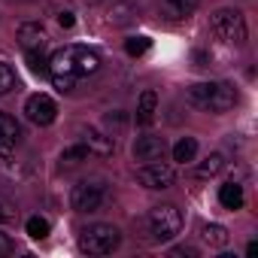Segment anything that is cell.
Here are the masks:
<instances>
[{"instance_id":"cell-4","label":"cell","mask_w":258,"mask_h":258,"mask_svg":"<svg viewBox=\"0 0 258 258\" xmlns=\"http://www.w3.org/2000/svg\"><path fill=\"white\" fill-rule=\"evenodd\" d=\"M210 28L216 34V40H222L225 46H243L246 43V22L237 10H216L210 19Z\"/></svg>"},{"instance_id":"cell-14","label":"cell","mask_w":258,"mask_h":258,"mask_svg":"<svg viewBox=\"0 0 258 258\" xmlns=\"http://www.w3.org/2000/svg\"><path fill=\"white\" fill-rule=\"evenodd\" d=\"M219 204H222L225 210H240V207H243V188H240L237 182H225V185L219 188Z\"/></svg>"},{"instance_id":"cell-17","label":"cell","mask_w":258,"mask_h":258,"mask_svg":"<svg viewBox=\"0 0 258 258\" xmlns=\"http://www.w3.org/2000/svg\"><path fill=\"white\" fill-rule=\"evenodd\" d=\"M201 237L210 246H228V228L225 225H204L201 228Z\"/></svg>"},{"instance_id":"cell-11","label":"cell","mask_w":258,"mask_h":258,"mask_svg":"<svg viewBox=\"0 0 258 258\" xmlns=\"http://www.w3.org/2000/svg\"><path fill=\"white\" fill-rule=\"evenodd\" d=\"M155 112H158V94H155L152 88H146V91L140 94V103H137V124L149 127V124L155 121Z\"/></svg>"},{"instance_id":"cell-9","label":"cell","mask_w":258,"mask_h":258,"mask_svg":"<svg viewBox=\"0 0 258 258\" xmlns=\"http://www.w3.org/2000/svg\"><path fill=\"white\" fill-rule=\"evenodd\" d=\"M164 152H167V140L155 137V134H146L134 143V158L137 161H161Z\"/></svg>"},{"instance_id":"cell-2","label":"cell","mask_w":258,"mask_h":258,"mask_svg":"<svg viewBox=\"0 0 258 258\" xmlns=\"http://www.w3.org/2000/svg\"><path fill=\"white\" fill-rule=\"evenodd\" d=\"M188 103L204 112H228L237 103V88L231 82H198L188 88Z\"/></svg>"},{"instance_id":"cell-5","label":"cell","mask_w":258,"mask_h":258,"mask_svg":"<svg viewBox=\"0 0 258 258\" xmlns=\"http://www.w3.org/2000/svg\"><path fill=\"white\" fill-rule=\"evenodd\" d=\"M182 228V213L173 207V204H161V207H152L149 213V231L155 240H170L176 237Z\"/></svg>"},{"instance_id":"cell-10","label":"cell","mask_w":258,"mask_h":258,"mask_svg":"<svg viewBox=\"0 0 258 258\" xmlns=\"http://www.w3.org/2000/svg\"><path fill=\"white\" fill-rule=\"evenodd\" d=\"M19 43H22V49H25V52H31V49H43V46L49 43V34H46V28H43V25L28 22V25H22V28H19Z\"/></svg>"},{"instance_id":"cell-3","label":"cell","mask_w":258,"mask_h":258,"mask_svg":"<svg viewBox=\"0 0 258 258\" xmlns=\"http://www.w3.org/2000/svg\"><path fill=\"white\" fill-rule=\"evenodd\" d=\"M118 243H121L118 228L106 225V222H97V225H88L79 231V249L88 255H109L118 249Z\"/></svg>"},{"instance_id":"cell-24","label":"cell","mask_w":258,"mask_h":258,"mask_svg":"<svg viewBox=\"0 0 258 258\" xmlns=\"http://www.w3.org/2000/svg\"><path fill=\"white\" fill-rule=\"evenodd\" d=\"M127 13H137V7L131 4V0H121V4H115V10H112V16H109V19H112L115 25H124L127 19H131Z\"/></svg>"},{"instance_id":"cell-20","label":"cell","mask_w":258,"mask_h":258,"mask_svg":"<svg viewBox=\"0 0 258 258\" xmlns=\"http://www.w3.org/2000/svg\"><path fill=\"white\" fill-rule=\"evenodd\" d=\"M149 46H152V40H149V37H131V40H124V52L131 55V58L146 55V52H149Z\"/></svg>"},{"instance_id":"cell-18","label":"cell","mask_w":258,"mask_h":258,"mask_svg":"<svg viewBox=\"0 0 258 258\" xmlns=\"http://www.w3.org/2000/svg\"><path fill=\"white\" fill-rule=\"evenodd\" d=\"M222 167H225V158H222V155L216 152V155H210V158H207V161H204V164L198 167V176H201V179L219 176V173H222Z\"/></svg>"},{"instance_id":"cell-12","label":"cell","mask_w":258,"mask_h":258,"mask_svg":"<svg viewBox=\"0 0 258 258\" xmlns=\"http://www.w3.org/2000/svg\"><path fill=\"white\" fill-rule=\"evenodd\" d=\"M82 143L88 146V152H97V155H112V152H115L112 137H106V134L94 131V127H88V131H85V140H82Z\"/></svg>"},{"instance_id":"cell-22","label":"cell","mask_w":258,"mask_h":258,"mask_svg":"<svg viewBox=\"0 0 258 258\" xmlns=\"http://www.w3.org/2000/svg\"><path fill=\"white\" fill-rule=\"evenodd\" d=\"M25 231H28V237L43 240V237H49V222H46V219H40V216H31V219H28V225H25Z\"/></svg>"},{"instance_id":"cell-1","label":"cell","mask_w":258,"mask_h":258,"mask_svg":"<svg viewBox=\"0 0 258 258\" xmlns=\"http://www.w3.org/2000/svg\"><path fill=\"white\" fill-rule=\"evenodd\" d=\"M100 70V55L88 46H64L49 58V76L61 91H70L82 76Z\"/></svg>"},{"instance_id":"cell-23","label":"cell","mask_w":258,"mask_h":258,"mask_svg":"<svg viewBox=\"0 0 258 258\" xmlns=\"http://www.w3.org/2000/svg\"><path fill=\"white\" fill-rule=\"evenodd\" d=\"M16 88V70L10 67V64H4V61H0V97H4V94H10Z\"/></svg>"},{"instance_id":"cell-25","label":"cell","mask_w":258,"mask_h":258,"mask_svg":"<svg viewBox=\"0 0 258 258\" xmlns=\"http://www.w3.org/2000/svg\"><path fill=\"white\" fill-rule=\"evenodd\" d=\"M13 249H16V243H13V240L4 234V231H0V255H10Z\"/></svg>"},{"instance_id":"cell-30","label":"cell","mask_w":258,"mask_h":258,"mask_svg":"<svg viewBox=\"0 0 258 258\" xmlns=\"http://www.w3.org/2000/svg\"><path fill=\"white\" fill-rule=\"evenodd\" d=\"M76 4H85L88 7V4H97V0H76Z\"/></svg>"},{"instance_id":"cell-29","label":"cell","mask_w":258,"mask_h":258,"mask_svg":"<svg viewBox=\"0 0 258 258\" xmlns=\"http://www.w3.org/2000/svg\"><path fill=\"white\" fill-rule=\"evenodd\" d=\"M170 255H195V249H191V246H176Z\"/></svg>"},{"instance_id":"cell-26","label":"cell","mask_w":258,"mask_h":258,"mask_svg":"<svg viewBox=\"0 0 258 258\" xmlns=\"http://www.w3.org/2000/svg\"><path fill=\"white\" fill-rule=\"evenodd\" d=\"M106 124H109V127H112V124L121 127V124H124V115H121V112H112V115H106Z\"/></svg>"},{"instance_id":"cell-7","label":"cell","mask_w":258,"mask_h":258,"mask_svg":"<svg viewBox=\"0 0 258 258\" xmlns=\"http://www.w3.org/2000/svg\"><path fill=\"white\" fill-rule=\"evenodd\" d=\"M25 115H28V121H34V124L46 127V124H52V121H55L58 106H55V100H52L49 94H31V97H28V103H25Z\"/></svg>"},{"instance_id":"cell-13","label":"cell","mask_w":258,"mask_h":258,"mask_svg":"<svg viewBox=\"0 0 258 258\" xmlns=\"http://www.w3.org/2000/svg\"><path fill=\"white\" fill-rule=\"evenodd\" d=\"M19 137H22L19 121L13 115H7V112H0V149H10Z\"/></svg>"},{"instance_id":"cell-6","label":"cell","mask_w":258,"mask_h":258,"mask_svg":"<svg viewBox=\"0 0 258 258\" xmlns=\"http://www.w3.org/2000/svg\"><path fill=\"white\" fill-rule=\"evenodd\" d=\"M103 201H106V188L100 182H79V185H73L70 207L76 213H94V210H100Z\"/></svg>"},{"instance_id":"cell-8","label":"cell","mask_w":258,"mask_h":258,"mask_svg":"<svg viewBox=\"0 0 258 258\" xmlns=\"http://www.w3.org/2000/svg\"><path fill=\"white\" fill-rule=\"evenodd\" d=\"M137 179H140V185H146V188H170L173 179H176V173H173V167L164 164V161H149L146 167L137 170Z\"/></svg>"},{"instance_id":"cell-28","label":"cell","mask_w":258,"mask_h":258,"mask_svg":"<svg viewBox=\"0 0 258 258\" xmlns=\"http://www.w3.org/2000/svg\"><path fill=\"white\" fill-rule=\"evenodd\" d=\"M13 216H16V213H13V210H10L7 204H0V222H10Z\"/></svg>"},{"instance_id":"cell-15","label":"cell","mask_w":258,"mask_h":258,"mask_svg":"<svg viewBox=\"0 0 258 258\" xmlns=\"http://www.w3.org/2000/svg\"><path fill=\"white\" fill-rule=\"evenodd\" d=\"M195 155H198V140H195V137H182V140L173 146V161H179V164L195 161Z\"/></svg>"},{"instance_id":"cell-21","label":"cell","mask_w":258,"mask_h":258,"mask_svg":"<svg viewBox=\"0 0 258 258\" xmlns=\"http://www.w3.org/2000/svg\"><path fill=\"white\" fill-rule=\"evenodd\" d=\"M88 155H91L88 146H85V143H76V146H70V149L61 152V161H64V164H79V161H85Z\"/></svg>"},{"instance_id":"cell-16","label":"cell","mask_w":258,"mask_h":258,"mask_svg":"<svg viewBox=\"0 0 258 258\" xmlns=\"http://www.w3.org/2000/svg\"><path fill=\"white\" fill-rule=\"evenodd\" d=\"M198 4H201V0H164L170 19H185V16H191V13L198 10Z\"/></svg>"},{"instance_id":"cell-27","label":"cell","mask_w":258,"mask_h":258,"mask_svg":"<svg viewBox=\"0 0 258 258\" xmlns=\"http://www.w3.org/2000/svg\"><path fill=\"white\" fill-rule=\"evenodd\" d=\"M58 25L61 28H73V13H61L58 16Z\"/></svg>"},{"instance_id":"cell-19","label":"cell","mask_w":258,"mask_h":258,"mask_svg":"<svg viewBox=\"0 0 258 258\" xmlns=\"http://www.w3.org/2000/svg\"><path fill=\"white\" fill-rule=\"evenodd\" d=\"M25 58H28V67L37 76H49V61L43 58V49H31V52H25Z\"/></svg>"}]
</instances>
